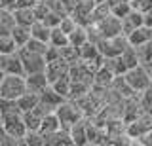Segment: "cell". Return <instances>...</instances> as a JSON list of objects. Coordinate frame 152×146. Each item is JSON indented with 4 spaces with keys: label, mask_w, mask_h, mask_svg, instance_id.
Listing matches in <instances>:
<instances>
[{
    "label": "cell",
    "mask_w": 152,
    "mask_h": 146,
    "mask_svg": "<svg viewBox=\"0 0 152 146\" xmlns=\"http://www.w3.org/2000/svg\"><path fill=\"white\" fill-rule=\"evenodd\" d=\"M76 25H78V23L74 21V17L70 15V13H66V15H63L61 17V21H59V29L65 32V34H69V32H72L74 29H76Z\"/></svg>",
    "instance_id": "obj_38"
},
{
    "label": "cell",
    "mask_w": 152,
    "mask_h": 146,
    "mask_svg": "<svg viewBox=\"0 0 152 146\" xmlns=\"http://www.w3.org/2000/svg\"><path fill=\"white\" fill-rule=\"evenodd\" d=\"M122 76L126 78V82L129 84V87H131L135 93L145 91V89H146V87H150V84H152V80L148 78V74L145 72V68H142L141 65H137V67H133V68H129V70H126Z\"/></svg>",
    "instance_id": "obj_7"
},
{
    "label": "cell",
    "mask_w": 152,
    "mask_h": 146,
    "mask_svg": "<svg viewBox=\"0 0 152 146\" xmlns=\"http://www.w3.org/2000/svg\"><path fill=\"white\" fill-rule=\"evenodd\" d=\"M69 135H70V139H72V144H76V146L88 144V135H86V118L78 120L72 127H70Z\"/></svg>",
    "instance_id": "obj_17"
},
{
    "label": "cell",
    "mask_w": 152,
    "mask_h": 146,
    "mask_svg": "<svg viewBox=\"0 0 152 146\" xmlns=\"http://www.w3.org/2000/svg\"><path fill=\"white\" fill-rule=\"evenodd\" d=\"M50 27L44 25L42 21H34L31 25V38H36V40H42V42H48L50 40Z\"/></svg>",
    "instance_id": "obj_28"
},
{
    "label": "cell",
    "mask_w": 152,
    "mask_h": 146,
    "mask_svg": "<svg viewBox=\"0 0 152 146\" xmlns=\"http://www.w3.org/2000/svg\"><path fill=\"white\" fill-rule=\"evenodd\" d=\"M84 42H88V31L82 25H76V29L69 32V44L74 46V48H80Z\"/></svg>",
    "instance_id": "obj_30"
},
{
    "label": "cell",
    "mask_w": 152,
    "mask_h": 146,
    "mask_svg": "<svg viewBox=\"0 0 152 146\" xmlns=\"http://www.w3.org/2000/svg\"><path fill=\"white\" fill-rule=\"evenodd\" d=\"M63 101H66V99L61 97L59 93H55L53 89H51V86H48L44 91H40V95H38V102H40L48 112H55V108L59 106Z\"/></svg>",
    "instance_id": "obj_10"
},
{
    "label": "cell",
    "mask_w": 152,
    "mask_h": 146,
    "mask_svg": "<svg viewBox=\"0 0 152 146\" xmlns=\"http://www.w3.org/2000/svg\"><path fill=\"white\" fill-rule=\"evenodd\" d=\"M95 46H97L99 53L103 57H118L129 46V42H127L126 34H116V36H110V38H101Z\"/></svg>",
    "instance_id": "obj_4"
},
{
    "label": "cell",
    "mask_w": 152,
    "mask_h": 146,
    "mask_svg": "<svg viewBox=\"0 0 152 146\" xmlns=\"http://www.w3.org/2000/svg\"><path fill=\"white\" fill-rule=\"evenodd\" d=\"M0 70H2V74H23V76H25L23 63H21V59H19L17 51L0 55Z\"/></svg>",
    "instance_id": "obj_9"
},
{
    "label": "cell",
    "mask_w": 152,
    "mask_h": 146,
    "mask_svg": "<svg viewBox=\"0 0 152 146\" xmlns=\"http://www.w3.org/2000/svg\"><path fill=\"white\" fill-rule=\"evenodd\" d=\"M2 76H4V74H2V70H0V80H2Z\"/></svg>",
    "instance_id": "obj_47"
},
{
    "label": "cell",
    "mask_w": 152,
    "mask_h": 146,
    "mask_svg": "<svg viewBox=\"0 0 152 146\" xmlns=\"http://www.w3.org/2000/svg\"><path fill=\"white\" fill-rule=\"evenodd\" d=\"M129 4H131V10H137L141 13L148 12L152 8V0H129Z\"/></svg>",
    "instance_id": "obj_40"
},
{
    "label": "cell",
    "mask_w": 152,
    "mask_h": 146,
    "mask_svg": "<svg viewBox=\"0 0 152 146\" xmlns=\"http://www.w3.org/2000/svg\"><path fill=\"white\" fill-rule=\"evenodd\" d=\"M13 4H15V0H2V2H0V6L6 8V10H12Z\"/></svg>",
    "instance_id": "obj_46"
},
{
    "label": "cell",
    "mask_w": 152,
    "mask_h": 146,
    "mask_svg": "<svg viewBox=\"0 0 152 146\" xmlns=\"http://www.w3.org/2000/svg\"><path fill=\"white\" fill-rule=\"evenodd\" d=\"M48 46H50L48 42H42V40H36V38H31L25 46H21V48H25V49H28V51H34V53H42V55H46Z\"/></svg>",
    "instance_id": "obj_35"
},
{
    "label": "cell",
    "mask_w": 152,
    "mask_h": 146,
    "mask_svg": "<svg viewBox=\"0 0 152 146\" xmlns=\"http://www.w3.org/2000/svg\"><path fill=\"white\" fill-rule=\"evenodd\" d=\"M44 144H48V146H69V144H72V139H70L66 129H57L53 133L44 137Z\"/></svg>",
    "instance_id": "obj_15"
},
{
    "label": "cell",
    "mask_w": 152,
    "mask_h": 146,
    "mask_svg": "<svg viewBox=\"0 0 152 146\" xmlns=\"http://www.w3.org/2000/svg\"><path fill=\"white\" fill-rule=\"evenodd\" d=\"M48 44H50V46H55V48H63V46L69 44V34H65L59 27H51Z\"/></svg>",
    "instance_id": "obj_29"
},
{
    "label": "cell",
    "mask_w": 152,
    "mask_h": 146,
    "mask_svg": "<svg viewBox=\"0 0 152 146\" xmlns=\"http://www.w3.org/2000/svg\"><path fill=\"white\" fill-rule=\"evenodd\" d=\"M112 78H114V72H112L110 68H107L104 65H101V67L93 72V86H97V87H108V86H110V82H112Z\"/></svg>",
    "instance_id": "obj_21"
},
{
    "label": "cell",
    "mask_w": 152,
    "mask_h": 146,
    "mask_svg": "<svg viewBox=\"0 0 152 146\" xmlns=\"http://www.w3.org/2000/svg\"><path fill=\"white\" fill-rule=\"evenodd\" d=\"M2 144H15L12 139L6 135V131H4V127H2V123H0V146Z\"/></svg>",
    "instance_id": "obj_42"
},
{
    "label": "cell",
    "mask_w": 152,
    "mask_h": 146,
    "mask_svg": "<svg viewBox=\"0 0 152 146\" xmlns=\"http://www.w3.org/2000/svg\"><path fill=\"white\" fill-rule=\"evenodd\" d=\"M118 59H120V63L124 65L126 70H129L133 67H137V65H141L139 63V55H137V49L133 48V46H127V48L118 55Z\"/></svg>",
    "instance_id": "obj_22"
},
{
    "label": "cell",
    "mask_w": 152,
    "mask_h": 146,
    "mask_svg": "<svg viewBox=\"0 0 152 146\" xmlns=\"http://www.w3.org/2000/svg\"><path fill=\"white\" fill-rule=\"evenodd\" d=\"M15 42L17 48H21V46H25L28 40H31V27H23V25H15L12 29V34H10Z\"/></svg>",
    "instance_id": "obj_25"
},
{
    "label": "cell",
    "mask_w": 152,
    "mask_h": 146,
    "mask_svg": "<svg viewBox=\"0 0 152 146\" xmlns=\"http://www.w3.org/2000/svg\"><path fill=\"white\" fill-rule=\"evenodd\" d=\"M0 2H2V0H0ZM0 8H2V6H0Z\"/></svg>",
    "instance_id": "obj_48"
},
{
    "label": "cell",
    "mask_w": 152,
    "mask_h": 146,
    "mask_svg": "<svg viewBox=\"0 0 152 146\" xmlns=\"http://www.w3.org/2000/svg\"><path fill=\"white\" fill-rule=\"evenodd\" d=\"M0 123H2L4 131L15 144H23V137L27 133L25 121H23V112L21 110H12L8 114L0 116Z\"/></svg>",
    "instance_id": "obj_1"
},
{
    "label": "cell",
    "mask_w": 152,
    "mask_h": 146,
    "mask_svg": "<svg viewBox=\"0 0 152 146\" xmlns=\"http://www.w3.org/2000/svg\"><path fill=\"white\" fill-rule=\"evenodd\" d=\"M17 53H19L21 63H23V70H25V74L42 72V70L46 68V57L42 53H34V51H28L25 48H17Z\"/></svg>",
    "instance_id": "obj_6"
},
{
    "label": "cell",
    "mask_w": 152,
    "mask_h": 146,
    "mask_svg": "<svg viewBox=\"0 0 152 146\" xmlns=\"http://www.w3.org/2000/svg\"><path fill=\"white\" fill-rule=\"evenodd\" d=\"M61 17H63V15H59V13H57V12L50 10V12H48V13H46L44 17H42L40 21H42V23H44V25H48V27H50V29H51V27H57V25H59Z\"/></svg>",
    "instance_id": "obj_39"
},
{
    "label": "cell",
    "mask_w": 152,
    "mask_h": 146,
    "mask_svg": "<svg viewBox=\"0 0 152 146\" xmlns=\"http://www.w3.org/2000/svg\"><path fill=\"white\" fill-rule=\"evenodd\" d=\"M23 144L28 146H44V137L40 135V131H27L23 137Z\"/></svg>",
    "instance_id": "obj_36"
},
{
    "label": "cell",
    "mask_w": 152,
    "mask_h": 146,
    "mask_svg": "<svg viewBox=\"0 0 152 146\" xmlns=\"http://www.w3.org/2000/svg\"><path fill=\"white\" fill-rule=\"evenodd\" d=\"M122 21V34H129V32L133 29H137V27H141L142 25V13L141 12H137V10H131L129 13H127Z\"/></svg>",
    "instance_id": "obj_18"
},
{
    "label": "cell",
    "mask_w": 152,
    "mask_h": 146,
    "mask_svg": "<svg viewBox=\"0 0 152 146\" xmlns=\"http://www.w3.org/2000/svg\"><path fill=\"white\" fill-rule=\"evenodd\" d=\"M25 86L28 91H34L40 95V91H44V89L50 86V82H48L46 78V72L42 70V72H31V74H25Z\"/></svg>",
    "instance_id": "obj_12"
},
{
    "label": "cell",
    "mask_w": 152,
    "mask_h": 146,
    "mask_svg": "<svg viewBox=\"0 0 152 146\" xmlns=\"http://www.w3.org/2000/svg\"><path fill=\"white\" fill-rule=\"evenodd\" d=\"M129 12H131L129 0H122V2H118V4H114V6H110V13H112L114 17H118V19H124V17H126Z\"/></svg>",
    "instance_id": "obj_32"
},
{
    "label": "cell",
    "mask_w": 152,
    "mask_h": 146,
    "mask_svg": "<svg viewBox=\"0 0 152 146\" xmlns=\"http://www.w3.org/2000/svg\"><path fill=\"white\" fill-rule=\"evenodd\" d=\"M150 129H152V112H141L133 121L126 123V133L133 142H137V140L145 133H148Z\"/></svg>",
    "instance_id": "obj_5"
},
{
    "label": "cell",
    "mask_w": 152,
    "mask_h": 146,
    "mask_svg": "<svg viewBox=\"0 0 152 146\" xmlns=\"http://www.w3.org/2000/svg\"><path fill=\"white\" fill-rule=\"evenodd\" d=\"M95 29L99 31L101 38H110V36L122 34V21L118 17H114L112 13H108L107 17H103L101 21L95 23Z\"/></svg>",
    "instance_id": "obj_8"
},
{
    "label": "cell",
    "mask_w": 152,
    "mask_h": 146,
    "mask_svg": "<svg viewBox=\"0 0 152 146\" xmlns=\"http://www.w3.org/2000/svg\"><path fill=\"white\" fill-rule=\"evenodd\" d=\"M55 116H57V120H59V123H61V129H66V131H69L78 120L84 118L80 106L76 105L74 101H70V99L63 101L59 106L55 108Z\"/></svg>",
    "instance_id": "obj_2"
},
{
    "label": "cell",
    "mask_w": 152,
    "mask_h": 146,
    "mask_svg": "<svg viewBox=\"0 0 152 146\" xmlns=\"http://www.w3.org/2000/svg\"><path fill=\"white\" fill-rule=\"evenodd\" d=\"M137 99H139V105L145 112H152V86L146 87L145 91L137 93Z\"/></svg>",
    "instance_id": "obj_33"
},
{
    "label": "cell",
    "mask_w": 152,
    "mask_h": 146,
    "mask_svg": "<svg viewBox=\"0 0 152 146\" xmlns=\"http://www.w3.org/2000/svg\"><path fill=\"white\" fill-rule=\"evenodd\" d=\"M108 89H110L114 95H118L120 99H129V97H135V95H137V93L129 87V84L126 82V78H124L122 74H116V76L112 78V82H110V86H108Z\"/></svg>",
    "instance_id": "obj_13"
},
{
    "label": "cell",
    "mask_w": 152,
    "mask_h": 146,
    "mask_svg": "<svg viewBox=\"0 0 152 146\" xmlns=\"http://www.w3.org/2000/svg\"><path fill=\"white\" fill-rule=\"evenodd\" d=\"M25 76L23 74H4L2 80H0V97L2 99H15L25 93Z\"/></svg>",
    "instance_id": "obj_3"
},
{
    "label": "cell",
    "mask_w": 152,
    "mask_h": 146,
    "mask_svg": "<svg viewBox=\"0 0 152 146\" xmlns=\"http://www.w3.org/2000/svg\"><path fill=\"white\" fill-rule=\"evenodd\" d=\"M36 4V0H15V4H13V8H32ZM12 8V10H13Z\"/></svg>",
    "instance_id": "obj_41"
},
{
    "label": "cell",
    "mask_w": 152,
    "mask_h": 146,
    "mask_svg": "<svg viewBox=\"0 0 152 146\" xmlns=\"http://www.w3.org/2000/svg\"><path fill=\"white\" fill-rule=\"evenodd\" d=\"M50 86H51V89H53L55 93H59L61 97L69 99V89H70V78H69V72L63 74V76H59V78L55 80V82H51Z\"/></svg>",
    "instance_id": "obj_27"
},
{
    "label": "cell",
    "mask_w": 152,
    "mask_h": 146,
    "mask_svg": "<svg viewBox=\"0 0 152 146\" xmlns=\"http://www.w3.org/2000/svg\"><path fill=\"white\" fill-rule=\"evenodd\" d=\"M15 102H17V108L21 112H27V110H31V108H34L38 105V93L25 89V93H21V95L15 99Z\"/></svg>",
    "instance_id": "obj_20"
},
{
    "label": "cell",
    "mask_w": 152,
    "mask_h": 146,
    "mask_svg": "<svg viewBox=\"0 0 152 146\" xmlns=\"http://www.w3.org/2000/svg\"><path fill=\"white\" fill-rule=\"evenodd\" d=\"M13 27H15V19H13V15H12V10L0 8V34L2 36L12 34Z\"/></svg>",
    "instance_id": "obj_23"
},
{
    "label": "cell",
    "mask_w": 152,
    "mask_h": 146,
    "mask_svg": "<svg viewBox=\"0 0 152 146\" xmlns=\"http://www.w3.org/2000/svg\"><path fill=\"white\" fill-rule=\"evenodd\" d=\"M108 13H110V6H108L107 2H95V6H93V10L91 13H89V25H95L97 21H101L103 17H107Z\"/></svg>",
    "instance_id": "obj_26"
},
{
    "label": "cell",
    "mask_w": 152,
    "mask_h": 146,
    "mask_svg": "<svg viewBox=\"0 0 152 146\" xmlns=\"http://www.w3.org/2000/svg\"><path fill=\"white\" fill-rule=\"evenodd\" d=\"M148 40H152V27H146V25L137 27V29H133L127 34V42H129V46H133V48H137V46L145 44Z\"/></svg>",
    "instance_id": "obj_14"
},
{
    "label": "cell",
    "mask_w": 152,
    "mask_h": 146,
    "mask_svg": "<svg viewBox=\"0 0 152 146\" xmlns=\"http://www.w3.org/2000/svg\"><path fill=\"white\" fill-rule=\"evenodd\" d=\"M44 72H46L48 82L51 84V82H55L59 76H63V74L69 72V63H65L61 57H59V59H53V61H48Z\"/></svg>",
    "instance_id": "obj_11"
},
{
    "label": "cell",
    "mask_w": 152,
    "mask_h": 146,
    "mask_svg": "<svg viewBox=\"0 0 152 146\" xmlns=\"http://www.w3.org/2000/svg\"><path fill=\"white\" fill-rule=\"evenodd\" d=\"M137 142H139V144H145V146H152V129L148 131V133H145V135H142L141 139L137 140Z\"/></svg>",
    "instance_id": "obj_43"
},
{
    "label": "cell",
    "mask_w": 152,
    "mask_h": 146,
    "mask_svg": "<svg viewBox=\"0 0 152 146\" xmlns=\"http://www.w3.org/2000/svg\"><path fill=\"white\" fill-rule=\"evenodd\" d=\"M141 67L145 68V72L148 74V78L152 80V61H146V63H141Z\"/></svg>",
    "instance_id": "obj_45"
},
{
    "label": "cell",
    "mask_w": 152,
    "mask_h": 146,
    "mask_svg": "<svg viewBox=\"0 0 152 146\" xmlns=\"http://www.w3.org/2000/svg\"><path fill=\"white\" fill-rule=\"evenodd\" d=\"M142 25L152 27V8H150L148 12H145V13H142Z\"/></svg>",
    "instance_id": "obj_44"
},
{
    "label": "cell",
    "mask_w": 152,
    "mask_h": 146,
    "mask_svg": "<svg viewBox=\"0 0 152 146\" xmlns=\"http://www.w3.org/2000/svg\"><path fill=\"white\" fill-rule=\"evenodd\" d=\"M13 51H17V46H15V42H13L12 36H2L0 34V55H4V53H13Z\"/></svg>",
    "instance_id": "obj_37"
},
{
    "label": "cell",
    "mask_w": 152,
    "mask_h": 146,
    "mask_svg": "<svg viewBox=\"0 0 152 146\" xmlns=\"http://www.w3.org/2000/svg\"><path fill=\"white\" fill-rule=\"evenodd\" d=\"M99 55L101 53H99L97 46L91 44V42H84V44L78 48V57H80V61H86V63H91V61H95Z\"/></svg>",
    "instance_id": "obj_24"
},
{
    "label": "cell",
    "mask_w": 152,
    "mask_h": 146,
    "mask_svg": "<svg viewBox=\"0 0 152 146\" xmlns=\"http://www.w3.org/2000/svg\"><path fill=\"white\" fill-rule=\"evenodd\" d=\"M12 15L15 19V25H23V27H31L36 21V15H34L32 8H13Z\"/></svg>",
    "instance_id": "obj_16"
},
{
    "label": "cell",
    "mask_w": 152,
    "mask_h": 146,
    "mask_svg": "<svg viewBox=\"0 0 152 146\" xmlns=\"http://www.w3.org/2000/svg\"><path fill=\"white\" fill-rule=\"evenodd\" d=\"M59 57L63 59L65 63L72 65V63H76V61L80 59V57H78V48L66 44V46H63V48H59Z\"/></svg>",
    "instance_id": "obj_31"
},
{
    "label": "cell",
    "mask_w": 152,
    "mask_h": 146,
    "mask_svg": "<svg viewBox=\"0 0 152 146\" xmlns=\"http://www.w3.org/2000/svg\"><path fill=\"white\" fill-rule=\"evenodd\" d=\"M137 55H139V63H146V61H152V40L145 42V44L137 46Z\"/></svg>",
    "instance_id": "obj_34"
},
{
    "label": "cell",
    "mask_w": 152,
    "mask_h": 146,
    "mask_svg": "<svg viewBox=\"0 0 152 146\" xmlns=\"http://www.w3.org/2000/svg\"><path fill=\"white\" fill-rule=\"evenodd\" d=\"M57 129H61V123H59V120H57L55 112H48V114L42 118L40 127H38L40 135H42V137H46V135L53 133V131H57Z\"/></svg>",
    "instance_id": "obj_19"
}]
</instances>
